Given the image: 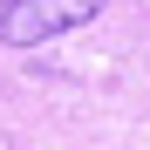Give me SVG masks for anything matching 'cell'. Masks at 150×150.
<instances>
[{
	"mask_svg": "<svg viewBox=\"0 0 150 150\" xmlns=\"http://www.w3.org/2000/svg\"><path fill=\"white\" fill-rule=\"evenodd\" d=\"M103 14V0H0V41L7 48H41L68 28Z\"/></svg>",
	"mask_w": 150,
	"mask_h": 150,
	"instance_id": "6da1fadb",
	"label": "cell"
}]
</instances>
